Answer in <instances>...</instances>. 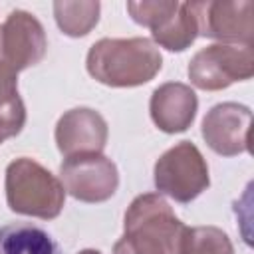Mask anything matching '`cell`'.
I'll return each mask as SVG.
<instances>
[{
	"label": "cell",
	"mask_w": 254,
	"mask_h": 254,
	"mask_svg": "<svg viewBox=\"0 0 254 254\" xmlns=\"http://www.w3.org/2000/svg\"><path fill=\"white\" fill-rule=\"evenodd\" d=\"M0 254H64L58 240L34 222L0 226Z\"/></svg>",
	"instance_id": "obj_12"
},
{
	"label": "cell",
	"mask_w": 254,
	"mask_h": 254,
	"mask_svg": "<svg viewBox=\"0 0 254 254\" xmlns=\"http://www.w3.org/2000/svg\"><path fill=\"white\" fill-rule=\"evenodd\" d=\"M181 254H234V248L228 234L216 226H187Z\"/></svg>",
	"instance_id": "obj_15"
},
{
	"label": "cell",
	"mask_w": 254,
	"mask_h": 254,
	"mask_svg": "<svg viewBox=\"0 0 254 254\" xmlns=\"http://www.w3.org/2000/svg\"><path fill=\"white\" fill-rule=\"evenodd\" d=\"M198 34L220 44L252 46L254 38V2H190Z\"/></svg>",
	"instance_id": "obj_7"
},
{
	"label": "cell",
	"mask_w": 254,
	"mask_h": 254,
	"mask_svg": "<svg viewBox=\"0 0 254 254\" xmlns=\"http://www.w3.org/2000/svg\"><path fill=\"white\" fill-rule=\"evenodd\" d=\"M64 189L81 202H103L119 187V173L111 159L101 153L65 157L60 165Z\"/></svg>",
	"instance_id": "obj_6"
},
{
	"label": "cell",
	"mask_w": 254,
	"mask_h": 254,
	"mask_svg": "<svg viewBox=\"0 0 254 254\" xmlns=\"http://www.w3.org/2000/svg\"><path fill=\"white\" fill-rule=\"evenodd\" d=\"M107 135V121L89 107L65 111L56 125V145L64 157L101 153Z\"/></svg>",
	"instance_id": "obj_10"
},
{
	"label": "cell",
	"mask_w": 254,
	"mask_h": 254,
	"mask_svg": "<svg viewBox=\"0 0 254 254\" xmlns=\"http://www.w3.org/2000/svg\"><path fill=\"white\" fill-rule=\"evenodd\" d=\"M6 200L18 214L50 220L62 212L65 189L38 161L20 157L6 167Z\"/></svg>",
	"instance_id": "obj_3"
},
{
	"label": "cell",
	"mask_w": 254,
	"mask_h": 254,
	"mask_svg": "<svg viewBox=\"0 0 254 254\" xmlns=\"http://www.w3.org/2000/svg\"><path fill=\"white\" fill-rule=\"evenodd\" d=\"M54 16L65 36L79 38L99 20V2H54Z\"/></svg>",
	"instance_id": "obj_14"
},
{
	"label": "cell",
	"mask_w": 254,
	"mask_h": 254,
	"mask_svg": "<svg viewBox=\"0 0 254 254\" xmlns=\"http://www.w3.org/2000/svg\"><path fill=\"white\" fill-rule=\"evenodd\" d=\"M46 50L48 40L40 20L26 10L10 12L0 28V60L20 71L40 64Z\"/></svg>",
	"instance_id": "obj_8"
},
{
	"label": "cell",
	"mask_w": 254,
	"mask_h": 254,
	"mask_svg": "<svg viewBox=\"0 0 254 254\" xmlns=\"http://www.w3.org/2000/svg\"><path fill=\"white\" fill-rule=\"evenodd\" d=\"M196 107V93L179 81H167L159 85L149 101L151 119L165 133L187 131L194 121Z\"/></svg>",
	"instance_id": "obj_11"
},
{
	"label": "cell",
	"mask_w": 254,
	"mask_h": 254,
	"mask_svg": "<svg viewBox=\"0 0 254 254\" xmlns=\"http://www.w3.org/2000/svg\"><path fill=\"white\" fill-rule=\"evenodd\" d=\"M177 6V2H163V0H153V2H127V10L131 14V18L145 26V28H153L165 14H169L173 8Z\"/></svg>",
	"instance_id": "obj_16"
},
{
	"label": "cell",
	"mask_w": 254,
	"mask_h": 254,
	"mask_svg": "<svg viewBox=\"0 0 254 254\" xmlns=\"http://www.w3.org/2000/svg\"><path fill=\"white\" fill-rule=\"evenodd\" d=\"M153 179L159 192L183 204L194 200L210 185L208 165L190 141H181L165 151L155 163Z\"/></svg>",
	"instance_id": "obj_4"
},
{
	"label": "cell",
	"mask_w": 254,
	"mask_h": 254,
	"mask_svg": "<svg viewBox=\"0 0 254 254\" xmlns=\"http://www.w3.org/2000/svg\"><path fill=\"white\" fill-rule=\"evenodd\" d=\"M77 254H101L99 250H91V248H85V250H81V252H77Z\"/></svg>",
	"instance_id": "obj_18"
},
{
	"label": "cell",
	"mask_w": 254,
	"mask_h": 254,
	"mask_svg": "<svg viewBox=\"0 0 254 254\" xmlns=\"http://www.w3.org/2000/svg\"><path fill=\"white\" fill-rule=\"evenodd\" d=\"M254 75L252 46L212 44L198 50L189 62L190 83L198 89L218 91L234 81H244Z\"/></svg>",
	"instance_id": "obj_5"
},
{
	"label": "cell",
	"mask_w": 254,
	"mask_h": 254,
	"mask_svg": "<svg viewBox=\"0 0 254 254\" xmlns=\"http://www.w3.org/2000/svg\"><path fill=\"white\" fill-rule=\"evenodd\" d=\"M22 101L18 95V71L0 60V109H6Z\"/></svg>",
	"instance_id": "obj_17"
},
{
	"label": "cell",
	"mask_w": 254,
	"mask_h": 254,
	"mask_svg": "<svg viewBox=\"0 0 254 254\" xmlns=\"http://www.w3.org/2000/svg\"><path fill=\"white\" fill-rule=\"evenodd\" d=\"M123 236L113 254H181L187 226L155 192L139 194L125 212Z\"/></svg>",
	"instance_id": "obj_1"
},
{
	"label": "cell",
	"mask_w": 254,
	"mask_h": 254,
	"mask_svg": "<svg viewBox=\"0 0 254 254\" xmlns=\"http://www.w3.org/2000/svg\"><path fill=\"white\" fill-rule=\"evenodd\" d=\"M250 123H252V111L246 105L224 101L210 107V111L204 115L202 137L206 145L222 157L248 153Z\"/></svg>",
	"instance_id": "obj_9"
},
{
	"label": "cell",
	"mask_w": 254,
	"mask_h": 254,
	"mask_svg": "<svg viewBox=\"0 0 254 254\" xmlns=\"http://www.w3.org/2000/svg\"><path fill=\"white\" fill-rule=\"evenodd\" d=\"M151 34L159 46L171 52L187 50L198 36V26L190 2H177V6L151 28Z\"/></svg>",
	"instance_id": "obj_13"
},
{
	"label": "cell",
	"mask_w": 254,
	"mask_h": 254,
	"mask_svg": "<svg viewBox=\"0 0 254 254\" xmlns=\"http://www.w3.org/2000/svg\"><path fill=\"white\" fill-rule=\"evenodd\" d=\"M85 65L103 85L135 87L161 71L163 58L149 38H101L89 48Z\"/></svg>",
	"instance_id": "obj_2"
}]
</instances>
